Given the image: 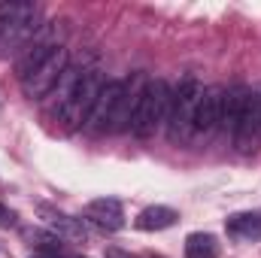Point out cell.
<instances>
[{
  "label": "cell",
  "mask_w": 261,
  "mask_h": 258,
  "mask_svg": "<svg viewBox=\"0 0 261 258\" xmlns=\"http://www.w3.org/2000/svg\"><path fill=\"white\" fill-rule=\"evenodd\" d=\"M225 231L231 240L237 243H255L261 240V210H249V213H234L225 219Z\"/></svg>",
  "instance_id": "12"
},
{
  "label": "cell",
  "mask_w": 261,
  "mask_h": 258,
  "mask_svg": "<svg viewBox=\"0 0 261 258\" xmlns=\"http://www.w3.org/2000/svg\"><path fill=\"white\" fill-rule=\"evenodd\" d=\"M103 82H107V76H100L97 70H73V67H67V73L58 82L61 97H58V107H55V119L67 131L88 125Z\"/></svg>",
  "instance_id": "1"
},
{
  "label": "cell",
  "mask_w": 261,
  "mask_h": 258,
  "mask_svg": "<svg viewBox=\"0 0 261 258\" xmlns=\"http://www.w3.org/2000/svg\"><path fill=\"white\" fill-rule=\"evenodd\" d=\"M167 107H170V88L164 79H146V88L140 94V104L130 119V134L137 140L155 137V131L167 122Z\"/></svg>",
  "instance_id": "3"
},
{
  "label": "cell",
  "mask_w": 261,
  "mask_h": 258,
  "mask_svg": "<svg viewBox=\"0 0 261 258\" xmlns=\"http://www.w3.org/2000/svg\"><path fill=\"white\" fill-rule=\"evenodd\" d=\"M61 49V37H58V21H49V24H43L37 34H34V40L24 46V52L15 58V76L24 82L31 73H37L40 67L46 64L55 52Z\"/></svg>",
  "instance_id": "5"
},
{
  "label": "cell",
  "mask_w": 261,
  "mask_h": 258,
  "mask_svg": "<svg viewBox=\"0 0 261 258\" xmlns=\"http://www.w3.org/2000/svg\"><path fill=\"white\" fill-rule=\"evenodd\" d=\"M40 9L34 3H12V15L0 34V58L9 55H21L24 46L34 40V34L40 31Z\"/></svg>",
  "instance_id": "4"
},
{
  "label": "cell",
  "mask_w": 261,
  "mask_h": 258,
  "mask_svg": "<svg viewBox=\"0 0 261 258\" xmlns=\"http://www.w3.org/2000/svg\"><path fill=\"white\" fill-rule=\"evenodd\" d=\"M222 97H225V88H203L200 100H197L195 110V128L192 137H206L219 128V119H222Z\"/></svg>",
  "instance_id": "9"
},
{
  "label": "cell",
  "mask_w": 261,
  "mask_h": 258,
  "mask_svg": "<svg viewBox=\"0 0 261 258\" xmlns=\"http://www.w3.org/2000/svg\"><path fill=\"white\" fill-rule=\"evenodd\" d=\"M67 67H70V55H67V49L61 46L46 64L40 67L37 73H31L24 82H21V91H24V97H31V100H40L43 94H49L52 88H58V82H61V76L67 73Z\"/></svg>",
  "instance_id": "7"
},
{
  "label": "cell",
  "mask_w": 261,
  "mask_h": 258,
  "mask_svg": "<svg viewBox=\"0 0 261 258\" xmlns=\"http://www.w3.org/2000/svg\"><path fill=\"white\" fill-rule=\"evenodd\" d=\"M40 216H43L58 234H64V237H73V240H82V237H85L82 219H73V216L61 213V210H52V207H40Z\"/></svg>",
  "instance_id": "14"
},
{
  "label": "cell",
  "mask_w": 261,
  "mask_h": 258,
  "mask_svg": "<svg viewBox=\"0 0 261 258\" xmlns=\"http://www.w3.org/2000/svg\"><path fill=\"white\" fill-rule=\"evenodd\" d=\"M143 88H146V76L143 73H134L130 79L122 82V91H119V100H116V110H113V122H110V134L130 128V119H134V110L140 104Z\"/></svg>",
  "instance_id": "8"
},
{
  "label": "cell",
  "mask_w": 261,
  "mask_h": 258,
  "mask_svg": "<svg viewBox=\"0 0 261 258\" xmlns=\"http://www.w3.org/2000/svg\"><path fill=\"white\" fill-rule=\"evenodd\" d=\"M119 91H122V82L119 79H107L100 94H97V104L91 110V119L85 128L94 131V134H110V122H113V110H116V100H119Z\"/></svg>",
  "instance_id": "10"
},
{
  "label": "cell",
  "mask_w": 261,
  "mask_h": 258,
  "mask_svg": "<svg viewBox=\"0 0 261 258\" xmlns=\"http://www.w3.org/2000/svg\"><path fill=\"white\" fill-rule=\"evenodd\" d=\"M186 258H219V240L213 234L195 231L186 237Z\"/></svg>",
  "instance_id": "15"
},
{
  "label": "cell",
  "mask_w": 261,
  "mask_h": 258,
  "mask_svg": "<svg viewBox=\"0 0 261 258\" xmlns=\"http://www.w3.org/2000/svg\"><path fill=\"white\" fill-rule=\"evenodd\" d=\"M176 219H179V213H176V210L155 203V207H146V210L134 219V225H137L140 231H164V228H173V225H176Z\"/></svg>",
  "instance_id": "13"
},
{
  "label": "cell",
  "mask_w": 261,
  "mask_h": 258,
  "mask_svg": "<svg viewBox=\"0 0 261 258\" xmlns=\"http://www.w3.org/2000/svg\"><path fill=\"white\" fill-rule=\"evenodd\" d=\"M15 219H18V216H15L12 210H6V207L0 203V228H12V225H15Z\"/></svg>",
  "instance_id": "16"
},
{
  "label": "cell",
  "mask_w": 261,
  "mask_h": 258,
  "mask_svg": "<svg viewBox=\"0 0 261 258\" xmlns=\"http://www.w3.org/2000/svg\"><path fill=\"white\" fill-rule=\"evenodd\" d=\"M107 258H140V255H134L128 249H119V246H107Z\"/></svg>",
  "instance_id": "17"
},
{
  "label": "cell",
  "mask_w": 261,
  "mask_h": 258,
  "mask_svg": "<svg viewBox=\"0 0 261 258\" xmlns=\"http://www.w3.org/2000/svg\"><path fill=\"white\" fill-rule=\"evenodd\" d=\"M200 94H203V85L197 82L195 76H182L176 82V88L170 91V107H167V122H164L170 143H186L192 137L195 110H197Z\"/></svg>",
  "instance_id": "2"
},
{
  "label": "cell",
  "mask_w": 261,
  "mask_h": 258,
  "mask_svg": "<svg viewBox=\"0 0 261 258\" xmlns=\"http://www.w3.org/2000/svg\"><path fill=\"white\" fill-rule=\"evenodd\" d=\"M85 219L94 222L97 228L103 231H119L125 225V216H122V203L113 200V197H97L85 207Z\"/></svg>",
  "instance_id": "11"
},
{
  "label": "cell",
  "mask_w": 261,
  "mask_h": 258,
  "mask_svg": "<svg viewBox=\"0 0 261 258\" xmlns=\"http://www.w3.org/2000/svg\"><path fill=\"white\" fill-rule=\"evenodd\" d=\"M237 152L249 155L255 152L261 143V97L255 91H246V100H243V110H240V119H237V128L231 134Z\"/></svg>",
  "instance_id": "6"
}]
</instances>
